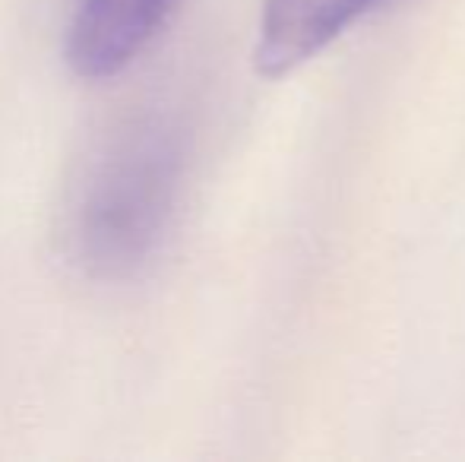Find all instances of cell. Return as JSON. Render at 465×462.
Listing matches in <instances>:
<instances>
[{"label": "cell", "instance_id": "obj_1", "mask_svg": "<svg viewBox=\"0 0 465 462\" xmlns=\"http://www.w3.org/2000/svg\"><path fill=\"white\" fill-rule=\"evenodd\" d=\"M187 174L184 130L165 112L124 117L95 143L70 184L64 247L93 279H127L172 231Z\"/></svg>", "mask_w": 465, "mask_h": 462}, {"label": "cell", "instance_id": "obj_2", "mask_svg": "<svg viewBox=\"0 0 465 462\" xmlns=\"http://www.w3.org/2000/svg\"><path fill=\"white\" fill-rule=\"evenodd\" d=\"M184 0H76L64 29V61L80 80H108L155 42Z\"/></svg>", "mask_w": 465, "mask_h": 462}, {"label": "cell", "instance_id": "obj_3", "mask_svg": "<svg viewBox=\"0 0 465 462\" xmlns=\"http://www.w3.org/2000/svg\"><path fill=\"white\" fill-rule=\"evenodd\" d=\"M383 4L390 0H263L253 44L257 74L270 80L292 74Z\"/></svg>", "mask_w": 465, "mask_h": 462}]
</instances>
